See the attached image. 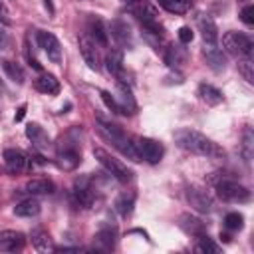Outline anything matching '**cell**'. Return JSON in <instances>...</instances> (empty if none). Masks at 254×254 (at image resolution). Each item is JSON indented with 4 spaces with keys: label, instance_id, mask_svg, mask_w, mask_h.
Instances as JSON below:
<instances>
[{
    "label": "cell",
    "instance_id": "1",
    "mask_svg": "<svg viewBox=\"0 0 254 254\" xmlns=\"http://www.w3.org/2000/svg\"><path fill=\"white\" fill-rule=\"evenodd\" d=\"M173 139H175L177 147H181V149H185L189 153H194V155H200V157H208V159H220V157H224V151L212 139H208L206 135H202L200 131L183 127V129H177L175 131Z\"/></svg>",
    "mask_w": 254,
    "mask_h": 254
},
{
    "label": "cell",
    "instance_id": "2",
    "mask_svg": "<svg viewBox=\"0 0 254 254\" xmlns=\"http://www.w3.org/2000/svg\"><path fill=\"white\" fill-rule=\"evenodd\" d=\"M95 129H97V133H99L107 143H111L121 155H125V157L131 159V161H141V159H139V153H137V149H135L133 139L127 137V133H125L119 125L109 123V121H103V119H97Z\"/></svg>",
    "mask_w": 254,
    "mask_h": 254
},
{
    "label": "cell",
    "instance_id": "3",
    "mask_svg": "<svg viewBox=\"0 0 254 254\" xmlns=\"http://www.w3.org/2000/svg\"><path fill=\"white\" fill-rule=\"evenodd\" d=\"M93 157L99 161V165L111 175V177H115L119 183H129L131 181V177H133V173H131V169L127 167V165H123L117 157H113L109 151H105V149H101V147H95L93 149Z\"/></svg>",
    "mask_w": 254,
    "mask_h": 254
},
{
    "label": "cell",
    "instance_id": "4",
    "mask_svg": "<svg viewBox=\"0 0 254 254\" xmlns=\"http://www.w3.org/2000/svg\"><path fill=\"white\" fill-rule=\"evenodd\" d=\"M222 48L236 58H244V56H252L254 50V42L250 36L242 34V32H226L222 36Z\"/></svg>",
    "mask_w": 254,
    "mask_h": 254
},
{
    "label": "cell",
    "instance_id": "5",
    "mask_svg": "<svg viewBox=\"0 0 254 254\" xmlns=\"http://www.w3.org/2000/svg\"><path fill=\"white\" fill-rule=\"evenodd\" d=\"M214 185H216V192L222 200H228V202H248L250 200V190L232 179L222 177L220 181H214Z\"/></svg>",
    "mask_w": 254,
    "mask_h": 254
},
{
    "label": "cell",
    "instance_id": "6",
    "mask_svg": "<svg viewBox=\"0 0 254 254\" xmlns=\"http://www.w3.org/2000/svg\"><path fill=\"white\" fill-rule=\"evenodd\" d=\"M60 169L64 171H73L79 161H81V151H79V145L77 141H71L69 137L62 139V145L58 147V157H56Z\"/></svg>",
    "mask_w": 254,
    "mask_h": 254
},
{
    "label": "cell",
    "instance_id": "7",
    "mask_svg": "<svg viewBox=\"0 0 254 254\" xmlns=\"http://www.w3.org/2000/svg\"><path fill=\"white\" fill-rule=\"evenodd\" d=\"M133 143H135V149H137V153H139V159H141V161H147V163H151V165L159 163V161L163 159V155H165V147H163L159 141H155V139H149V137H135Z\"/></svg>",
    "mask_w": 254,
    "mask_h": 254
},
{
    "label": "cell",
    "instance_id": "8",
    "mask_svg": "<svg viewBox=\"0 0 254 254\" xmlns=\"http://www.w3.org/2000/svg\"><path fill=\"white\" fill-rule=\"evenodd\" d=\"M133 14L137 16V20L143 24V28L149 32V34H155V36H163V32H165V28H163V24L159 22V14H157V10H155V6H151V4H139L137 8H133Z\"/></svg>",
    "mask_w": 254,
    "mask_h": 254
},
{
    "label": "cell",
    "instance_id": "9",
    "mask_svg": "<svg viewBox=\"0 0 254 254\" xmlns=\"http://www.w3.org/2000/svg\"><path fill=\"white\" fill-rule=\"evenodd\" d=\"M38 44L46 52L50 62H54V64L62 62V46H60V40L52 32H38Z\"/></svg>",
    "mask_w": 254,
    "mask_h": 254
},
{
    "label": "cell",
    "instance_id": "10",
    "mask_svg": "<svg viewBox=\"0 0 254 254\" xmlns=\"http://www.w3.org/2000/svg\"><path fill=\"white\" fill-rule=\"evenodd\" d=\"M2 157H4L6 169H8L10 173H14V175L24 173V171L30 169V159H28V155H26L24 151H20V149H6Z\"/></svg>",
    "mask_w": 254,
    "mask_h": 254
},
{
    "label": "cell",
    "instance_id": "11",
    "mask_svg": "<svg viewBox=\"0 0 254 254\" xmlns=\"http://www.w3.org/2000/svg\"><path fill=\"white\" fill-rule=\"evenodd\" d=\"M185 196L189 200V204L198 210V212H210L212 210V198L208 192H204L202 189H196V187H189L185 190Z\"/></svg>",
    "mask_w": 254,
    "mask_h": 254
},
{
    "label": "cell",
    "instance_id": "12",
    "mask_svg": "<svg viewBox=\"0 0 254 254\" xmlns=\"http://www.w3.org/2000/svg\"><path fill=\"white\" fill-rule=\"evenodd\" d=\"M79 52H81V58L83 62L87 64L89 69H99V52H97V44L89 38V36H81L79 38Z\"/></svg>",
    "mask_w": 254,
    "mask_h": 254
},
{
    "label": "cell",
    "instance_id": "13",
    "mask_svg": "<svg viewBox=\"0 0 254 254\" xmlns=\"http://www.w3.org/2000/svg\"><path fill=\"white\" fill-rule=\"evenodd\" d=\"M73 196H75V202L83 208H89L95 200V192H93V187L89 185V179H77L75 185H73Z\"/></svg>",
    "mask_w": 254,
    "mask_h": 254
},
{
    "label": "cell",
    "instance_id": "14",
    "mask_svg": "<svg viewBox=\"0 0 254 254\" xmlns=\"http://www.w3.org/2000/svg\"><path fill=\"white\" fill-rule=\"evenodd\" d=\"M202 56H204V60H206V64H208L210 69H214V71H222V69L226 67V58H224L222 50L216 48V44H204V48H202Z\"/></svg>",
    "mask_w": 254,
    "mask_h": 254
},
{
    "label": "cell",
    "instance_id": "15",
    "mask_svg": "<svg viewBox=\"0 0 254 254\" xmlns=\"http://www.w3.org/2000/svg\"><path fill=\"white\" fill-rule=\"evenodd\" d=\"M26 238L18 230H2L0 232V252H16L24 246Z\"/></svg>",
    "mask_w": 254,
    "mask_h": 254
},
{
    "label": "cell",
    "instance_id": "16",
    "mask_svg": "<svg viewBox=\"0 0 254 254\" xmlns=\"http://www.w3.org/2000/svg\"><path fill=\"white\" fill-rule=\"evenodd\" d=\"M107 34H111V38H113L119 46L131 48V28L127 26V22H123V20H113V22L109 24V32H107Z\"/></svg>",
    "mask_w": 254,
    "mask_h": 254
},
{
    "label": "cell",
    "instance_id": "17",
    "mask_svg": "<svg viewBox=\"0 0 254 254\" xmlns=\"http://www.w3.org/2000/svg\"><path fill=\"white\" fill-rule=\"evenodd\" d=\"M26 137L34 143V147L36 149H40V151H46L48 147H50V137H48V133L38 125V123H30L28 127H26Z\"/></svg>",
    "mask_w": 254,
    "mask_h": 254
},
{
    "label": "cell",
    "instance_id": "18",
    "mask_svg": "<svg viewBox=\"0 0 254 254\" xmlns=\"http://www.w3.org/2000/svg\"><path fill=\"white\" fill-rule=\"evenodd\" d=\"M26 192L30 194H52L56 190V185L50 181V179H44V177H38V179H30L24 187Z\"/></svg>",
    "mask_w": 254,
    "mask_h": 254
},
{
    "label": "cell",
    "instance_id": "19",
    "mask_svg": "<svg viewBox=\"0 0 254 254\" xmlns=\"http://www.w3.org/2000/svg\"><path fill=\"white\" fill-rule=\"evenodd\" d=\"M117 93H119V99H117V103L121 105L123 113H125V115H127V113H135V109H137L135 97H133L131 89H129V87H127L123 81H117Z\"/></svg>",
    "mask_w": 254,
    "mask_h": 254
},
{
    "label": "cell",
    "instance_id": "20",
    "mask_svg": "<svg viewBox=\"0 0 254 254\" xmlns=\"http://www.w3.org/2000/svg\"><path fill=\"white\" fill-rule=\"evenodd\" d=\"M198 30H200V36H202L204 44H216V40H218V28L212 22V18L200 16L198 18Z\"/></svg>",
    "mask_w": 254,
    "mask_h": 254
},
{
    "label": "cell",
    "instance_id": "21",
    "mask_svg": "<svg viewBox=\"0 0 254 254\" xmlns=\"http://www.w3.org/2000/svg\"><path fill=\"white\" fill-rule=\"evenodd\" d=\"M34 87L46 95H56L60 91V81L52 75V73H42L36 81H34Z\"/></svg>",
    "mask_w": 254,
    "mask_h": 254
},
{
    "label": "cell",
    "instance_id": "22",
    "mask_svg": "<svg viewBox=\"0 0 254 254\" xmlns=\"http://www.w3.org/2000/svg\"><path fill=\"white\" fill-rule=\"evenodd\" d=\"M40 210H42V204H40L38 198H26V200H22L14 206V214L22 216V218L36 216V214H40Z\"/></svg>",
    "mask_w": 254,
    "mask_h": 254
},
{
    "label": "cell",
    "instance_id": "23",
    "mask_svg": "<svg viewBox=\"0 0 254 254\" xmlns=\"http://www.w3.org/2000/svg\"><path fill=\"white\" fill-rule=\"evenodd\" d=\"M179 224H181V228H183L187 234H192V236H200V234H204V230H206L204 222L198 220L196 216H190V214H183V216L179 218Z\"/></svg>",
    "mask_w": 254,
    "mask_h": 254
},
{
    "label": "cell",
    "instance_id": "24",
    "mask_svg": "<svg viewBox=\"0 0 254 254\" xmlns=\"http://www.w3.org/2000/svg\"><path fill=\"white\" fill-rule=\"evenodd\" d=\"M87 30H89V38L95 44H99V46H105L107 44V30H105V26H103V22L99 18H95V16L89 18Z\"/></svg>",
    "mask_w": 254,
    "mask_h": 254
},
{
    "label": "cell",
    "instance_id": "25",
    "mask_svg": "<svg viewBox=\"0 0 254 254\" xmlns=\"http://www.w3.org/2000/svg\"><path fill=\"white\" fill-rule=\"evenodd\" d=\"M32 244H34V248H36L38 252H52V250H56V246H54L50 234H48L44 228L32 230Z\"/></svg>",
    "mask_w": 254,
    "mask_h": 254
},
{
    "label": "cell",
    "instance_id": "26",
    "mask_svg": "<svg viewBox=\"0 0 254 254\" xmlns=\"http://www.w3.org/2000/svg\"><path fill=\"white\" fill-rule=\"evenodd\" d=\"M198 97L206 103V105H218L222 103V91L216 89L214 85H208V83H200L198 85Z\"/></svg>",
    "mask_w": 254,
    "mask_h": 254
},
{
    "label": "cell",
    "instance_id": "27",
    "mask_svg": "<svg viewBox=\"0 0 254 254\" xmlns=\"http://www.w3.org/2000/svg\"><path fill=\"white\" fill-rule=\"evenodd\" d=\"M185 60H187L185 48L175 46V44H171V46L167 48V52H165V64H167V65H171V67H181V65L185 64Z\"/></svg>",
    "mask_w": 254,
    "mask_h": 254
},
{
    "label": "cell",
    "instance_id": "28",
    "mask_svg": "<svg viewBox=\"0 0 254 254\" xmlns=\"http://www.w3.org/2000/svg\"><path fill=\"white\" fill-rule=\"evenodd\" d=\"M133 206H135V192H121L115 198V210L121 216H129L133 212Z\"/></svg>",
    "mask_w": 254,
    "mask_h": 254
},
{
    "label": "cell",
    "instance_id": "29",
    "mask_svg": "<svg viewBox=\"0 0 254 254\" xmlns=\"http://www.w3.org/2000/svg\"><path fill=\"white\" fill-rule=\"evenodd\" d=\"M105 65H107V71L113 73V75H121L123 71V54L119 50H111L107 56H105Z\"/></svg>",
    "mask_w": 254,
    "mask_h": 254
},
{
    "label": "cell",
    "instance_id": "30",
    "mask_svg": "<svg viewBox=\"0 0 254 254\" xmlns=\"http://www.w3.org/2000/svg\"><path fill=\"white\" fill-rule=\"evenodd\" d=\"M2 69L6 71V75H8V79H10V81H14V83H18V85H22V83H24V79H26L24 69H22L16 62L4 60V62H2Z\"/></svg>",
    "mask_w": 254,
    "mask_h": 254
},
{
    "label": "cell",
    "instance_id": "31",
    "mask_svg": "<svg viewBox=\"0 0 254 254\" xmlns=\"http://www.w3.org/2000/svg\"><path fill=\"white\" fill-rule=\"evenodd\" d=\"M159 4L171 14H185L190 8L189 0H159Z\"/></svg>",
    "mask_w": 254,
    "mask_h": 254
},
{
    "label": "cell",
    "instance_id": "32",
    "mask_svg": "<svg viewBox=\"0 0 254 254\" xmlns=\"http://www.w3.org/2000/svg\"><path fill=\"white\" fill-rule=\"evenodd\" d=\"M238 69H240V73L244 75V79H246L248 83L254 81V64H252V56L238 58Z\"/></svg>",
    "mask_w": 254,
    "mask_h": 254
},
{
    "label": "cell",
    "instance_id": "33",
    "mask_svg": "<svg viewBox=\"0 0 254 254\" xmlns=\"http://www.w3.org/2000/svg\"><path fill=\"white\" fill-rule=\"evenodd\" d=\"M113 232L111 230H99L97 234H95V242L99 244V248H103V250H111L113 248Z\"/></svg>",
    "mask_w": 254,
    "mask_h": 254
},
{
    "label": "cell",
    "instance_id": "34",
    "mask_svg": "<svg viewBox=\"0 0 254 254\" xmlns=\"http://www.w3.org/2000/svg\"><path fill=\"white\" fill-rule=\"evenodd\" d=\"M194 248H196V252H212V254H216V252L220 250L206 234H200V236H198V242H196Z\"/></svg>",
    "mask_w": 254,
    "mask_h": 254
},
{
    "label": "cell",
    "instance_id": "35",
    "mask_svg": "<svg viewBox=\"0 0 254 254\" xmlns=\"http://www.w3.org/2000/svg\"><path fill=\"white\" fill-rule=\"evenodd\" d=\"M242 222H244V216L240 212H228L224 216V226L228 230H240L242 228Z\"/></svg>",
    "mask_w": 254,
    "mask_h": 254
},
{
    "label": "cell",
    "instance_id": "36",
    "mask_svg": "<svg viewBox=\"0 0 254 254\" xmlns=\"http://www.w3.org/2000/svg\"><path fill=\"white\" fill-rule=\"evenodd\" d=\"M99 95H101V99H103V103H105V105H107V107H109V109H111L113 113H119V115H125V113H123V109H121V105L117 103V99H115V97H113V95H111L109 91H103V89H101V91H99Z\"/></svg>",
    "mask_w": 254,
    "mask_h": 254
},
{
    "label": "cell",
    "instance_id": "37",
    "mask_svg": "<svg viewBox=\"0 0 254 254\" xmlns=\"http://www.w3.org/2000/svg\"><path fill=\"white\" fill-rule=\"evenodd\" d=\"M242 149H244V159L250 161V157H252V131H250V129L244 131V143H242Z\"/></svg>",
    "mask_w": 254,
    "mask_h": 254
},
{
    "label": "cell",
    "instance_id": "38",
    "mask_svg": "<svg viewBox=\"0 0 254 254\" xmlns=\"http://www.w3.org/2000/svg\"><path fill=\"white\" fill-rule=\"evenodd\" d=\"M240 18H242V22H244L246 26H252V24H254V6H252V4L244 6L242 12H240Z\"/></svg>",
    "mask_w": 254,
    "mask_h": 254
},
{
    "label": "cell",
    "instance_id": "39",
    "mask_svg": "<svg viewBox=\"0 0 254 254\" xmlns=\"http://www.w3.org/2000/svg\"><path fill=\"white\" fill-rule=\"evenodd\" d=\"M0 24H4V26H10L12 24L10 12H8V8H6V4L2 0H0Z\"/></svg>",
    "mask_w": 254,
    "mask_h": 254
},
{
    "label": "cell",
    "instance_id": "40",
    "mask_svg": "<svg viewBox=\"0 0 254 254\" xmlns=\"http://www.w3.org/2000/svg\"><path fill=\"white\" fill-rule=\"evenodd\" d=\"M179 40H181L183 44L192 42V30H190V28H187V26H183V28L179 30Z\"/></svg>",
    "mask_w": 254,
    "mask_h": 254
},
{
    "label": "cell",
    "instance_id": "41",
    "mask_svg": "<svg viewBox=\"0 0 254 254\" xmlns=\"http://www.w3.org/2000/svg\"><path fill=\"white\" fill-rule=\"evenodd\" d=\"M8 44H10V38H8V34H6V32L0 28V50H4Z\"/></svg>",
    "mask_w": 254,
    "mask_h": 254
},
{
    "label": "cell",
    "instance_id": "42",
    "mask_svg": "<svg viewBox=\"0 0 254 254\" xmlns=\"http://www.w3.org/2000/svg\"><path fill=\"white\" fill-rule=\"evenodd\" d=\"M24 113H26V105H20V107H18V113H16V117H14V119H16V121H22Z\"/></svg>",
    "mask_w": 254,
    "mask_h": 254
},
{
    "label": "cell",
    "instance_id": "43",
    "mask_svg": "<svg viewBox=\"0 0 254 254\" xmlns=\"http://www.w3.org/2000/svg\"><path fill=\"white\" fill-rule=\"evenodd\" d=\"M44 4H46V8L50 10V14H54V6H52V0H44Z\"/></svg>",
    "mask_w": 254,
    "mask_h": 254
},
{
    "label": "cell",
    "instance_id": "44",
    "mask_svg": "<svg viewBox=\"0 0 254 254\" xmlns=\"http://www.w3.org/2000/svg\"><path fill=\"white\" fill-rule=\"evenodd\" d=\"M123 2H127V4H131V2H141V0H123Z\"/></svg>",
    "mask_w": 254,
    "mask_h": 254
}]
</instances>
